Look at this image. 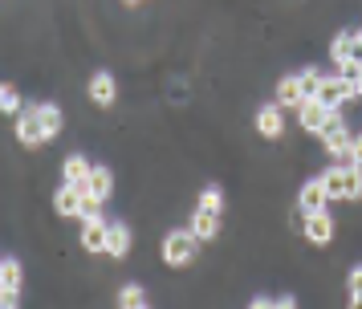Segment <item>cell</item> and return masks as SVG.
<instances>
[{
    "label": "cell",
    "instance_id": "cell-5",
    "mask_svg": "<svg viewBox=\"0 0 362 309\" xmlns=\"http://www.w3.org/2000/svg\"><path fill=\"white\" fill-rule=\"evenodd\" d=\"M86 94H90V102L98 106V110H110L115 106V98H118V81L110 69H98L94 78H90V86H86Z\"/></svg>",
    "mask_w": 362,
    "mask_h": 309
},
{
    "label": "cell",
    "instance_id": "cell-23",
    "mask_svg": "<svg viewBox=\"0 0 362 309\" xmlns=\"http://www.w3.org/2000/svg\"><path fill=\"white\" fill-rule=\"evenodd\" d=\"M322 183H326V192H329V204L342 199V163L326 167V171H322Z\"/></svg>",
    "mask_w": 362,
    "mask_h": 309
},
{
    "label": "cell",
    "instance_id": "cell-30",
    "mask_svg": "<svg viewBox=\"0 0 362 309\" xmlns=\"http://www.w3.org/2000/svg\"><path fill=\"white\" fill-rule=\"evenodd\" d=\"M346 309H362V293H350V305Z\"/></svg>",
    "mask_w": 362,
    "mask_h": 309
},
{
    "label": "cell",
    "instance_id": "cell-27",
    "mask_svg": "<svg viewBox=\"0 0 362 309\" xmlns=\"http://www.w3.org/2000/svg\"><path fill=\"white\" fill-rule=\"evenodd\" d=\"M346 285H350V293H362V264L350 269V281H346Z\"/></svg>",
    "mask_w": 362,
    "mask_h": 309
},
{
    "label": "cell",
    "instance_id": "cell-26",
    "mask_svg": "<svg viewBox=\"0 0 362 309\" xmlns=\"http://www.w3.org/2000/svg\"><path fill=\"white\" fill-rule=\"evenodd\" d=\"M342 163H354V167H362V134H354V143H350V155H346Z\"/></svg>",
    "mask_w": 362,
    "mask_h": 309
},
{
    "label": "cell",
    "instance_id": "cell-19",
    "mask_svg": "<svg viewBox=\"0 0 362 309\" xmlns=\"http://www.w3.org/2000/svg\"><path fill=\"white\" fill-rule=\"evenodd\" d=\"M21 281H25V269H21V260L4 257V260H0V289H21Z\"/></svg>",
    "mask_w": 362,
    "mask_h": 309
},
{
    "label": "cell",
    "instance_id": "cell-24",
    "mask_svg": "<svg viewBox=\"0 0 362 309\" xmlns=\"http://www.w3.org/2000/svg\"><path fill=\"white\" fill-rule=\"evenodd\" d=\"M297 78H301V90H305V98H313V94H317V86H322V78H326V69H317V65H305Z\"/></svg>",
    "mask_w": 362,
    "mask_h": 309
},
{
    "label": "cell",
    "instance_id": "cell-4",
    "mask_svg": "<svg viewBox=\"0 0 362 309\" xmlns=\"http://www.w3.org/2000/svg\"><path fill=\"white\" fill-rule=\"evenodd\" d=\"M17 143L37 151V146H45V127H41V110L37 106H25V114H17Z\"/></svg>",
    "mask_w": 362,
    "mask_h": 309
},
{
    "label": "cell",
    "instance_id": "cell-21",
    "mask_svg": "<svg viewBox=\"0 0 362 309\" xmlns=\"http://www.w3.org/2000/svg\"><path fill=\"white\" fill-rule=\"evenodd\" d=\"M0 110H4V114H25V102H21V94H17V86H13V81H4V86H0Z\"/></svg>",
    "mask_w": 362,
    "mask_h": 309
},
{
    "label": "cell",
    "instance_id": "cell-7",
    "mask_svg": "<svg viewBox=\"0 0 362 309\" xmlns=\"http://www.w3.org/2000/svg\"><path fill=\"white\" fill-rule=\"evenodd\" d=\"M257 134L269 139V143H277L281 134H285V110H281L277 102H269V106L257 110Z\"/></svg>",
    "mask_w": 362,
    "mask_h": 309
},
{
    "label": "cell",
    "instance_id": "cell-14",
    "mask_svg": "<svg viewBox=\"0 0 362 309\" xmlns=\"http://www.w3.org/2000/svg\"><path fill=\"white\" fill-rule=\"evenodd\" d=\"M90 175H94V163L86 159V155H66V163H62V179H66V183L86 187V183H90Z\"/></svg>",
    "mask_w": 362,
    "mask_h": 309
},
{
    "label": "cell",
    "instance_id": "cell-10",
    "mask_svg": "<svg viewBox=\"0 0 362 309\" xmlns=\"http://www.w3.org/2000/svg\"><path fill=\"white\" fill-rule=\"evenodd\" d=\"M326 118H329V110L317 102V98H305V102L297 106V127L310 130V134H317V130L326 127Z\"/></svg>",
    "mask_w": 362,
    "mask_h": 309
},
{
    "label": "cell",
    "instance_id": "cell-15",
    "mask_svg": "<svg viewBox=\"0 0 362 309\" xmlns=\"http://www.w3.org/2000/svg\"><path fill=\"white\" fill-rule=\"evenodd\" d=\"M86 192L106 204V199L115 195V175H110V167H94V175H90V183H86Z\"/></svg>",
    "mask_w": 362,
    "mask_h": 309
},
{
    "label": "cell",
    "instance_id": "cell-13",
    "mask_svg": "<svg viewBox=\"0 0 362 309\" xmlns=\"http://www.w3.org/2000/svg\"><path fill=\"white\" fill-rule=\"evenodd\" d=\"M187 228L199 236V244H208V240H216V236H220V216H216V211L196 208V211H192V220H187Z\"/></svg>",
    "mask_w": 362,
    "mask_h": 309
},
{
    "label": "cell",
    "instance_id": "cell-31",
    "mask_svg": "<svg viewBox=\"0 0 362 309\" xmlns=\"http://www.w3.org/2000/svg\"><path fill=\"white\" fill-rule=\"evenodd\" d=\"M277 309H297V301H293V297H281V301H277Z\"/></svg>",
    "mask_w": 362,
    "mask_h": 309
},
{
    "label": "cell",
    "instance_id": "cell-18",
    "mask_svg": "<svg viewBox=\"0 0 362 309\" xmlns=\"http://www.w3.org/2000/svg\"><path fill=\"white\" fill-rule=\"evenodd\" d=\"M346 57H354V33H334L329 37V62L338 65V62H346Z\"/></svg>",
    "mask_w": 362,
    "mask_h": 309
},
{
    "label": "cell",
    "instance_id": "cell-25",
    "mask_svg": "<svg viewBox=\"0 0 362 309\" xmlns=\"http://www.w3.org/2000/svg\"><path fill=\"white\" fill-rule=\"evenodd\" d=\"M0 309H21V289H0Z\"/></svg>",
    "mask_w": 362,
    "mask_h": 309
},
{
    "label": "cell",
    "instance_id": "cell-16",
    "mask_svg": "<svg viewBox=\"0 0 362 309\" xmlns=\"http://www.w3.org/2000/svg\"><path fill=\"white\" fill-rule=\"evenodd\" d=\"M37 110H41V127H45V139H57L62 127H66V118H62V106L57 102H37Z\"/></svg>",
    "mask_w": 362,
    "mask_h": 309
},
{
    "label": "cell",
    "instance_id": "cell-2",
    "mask_svg": "<svg viewBox=\"0 0 362 309\" xmlns=\"http://www.w3.org/2000/svg\"><path fill=\"white\" fill-rule=\"evenodd\" d=\"M78 244H82V252H90V257H98V252H106V244H110V220L106 216H86L82 220V232H78Z\"/></svg>",
    "mask_w": 362,
    "mask_h": 309
},
{
    "label": "cell",
    "instance_id": "cell-32",
    "mask_svg": "<svg viewBox=\"0 0 362 309\" xmlns=\"http://www.w3.org/2000/svg\"><path fill=\"white\" fill-rule=\"evenodd\" d=\"M122 4H139V0H122Z\"/></svg>",
    "mask_w": 362,
    "mask_h": 309
},
{
    "label": "cell",
    "instance_id": "cell-28",
    "mask_svg": "<svg viewBox=\"0 0 362 309\" xmlns=\"http://www.w3.org/2000/svg\"><path fill=\"white\" fill-rule=\"evenodd\" d=\"M248 309H277V301H269V297H257V301H252Z\"/></svg>",
    "mask_w": 362,
    "mask_h": 309
},
{
    "label": "cell",
    "instance_id": "cell-6",
    "mask_svg": "<svg viewBox=\"0 0 362 309\" xmlns=\"http://www.w3.org/2000/svg\"><path fill=\"white\" fill-rule=\"evenodd\" d=\"M273 102H277L281 110H297V106L305 102L301 78H297V74H285V78H277V86H273Z\"/></svg>",
    "mask_w": 362,
    "mask_h": 309
},
{
    "label": "cell",
    "instance_id": "cell-8",
    "mask_svg": "<svg viewBox=\"0 0 362 309\" xmlns=\"http://www.w3.org/2000/svg\"><path fill=\"white\" fill-rule=\"evenodd\" d=\"M53 211H57L62 220H69V216H82V187L62 179V187L53 192Z\"/></svg>",
    "mask_w": 362,
    "mask_h": 309
},
{
    "label": "cell",
    "instance_id": "cell-1",
    "mask_svg": "<svg viewBox=\"0 0 362 309\" xmlns=\"http://www.w3.org/2000/svg\"><path fill=\"white\" fill-rule=\"evenodd\" d=\"M163 264L167 269H183V264H192L196 260V252H199V236L192 232V228H171L163 236Z\"/></svg>",
    "mask_w": 362,
    "mask_h": 309
},
{
    "label": "cell",
    "instance_id": "cell-33",
    "mask_svg": "<svg viewBox=\"0 0 362 309\" xmlns=\"http://www.w3.org/2000/svg\"><path fill=\"white\" fill-rule=\"evenodd\" d=\"M139 309H151V305H139Z\"/></svg>",
    "mask_w": 362,
    "mask_h": 309
},
{
    "label": "cell",
    "instance_id": "cell-17",
    "mask_svg": "<svg viewBox=\"0 0 362 309\" xmlns=\"http://www.w3.org/2000/svg\"><path fill=\"white\" fill-rule=\"evenodd\" d=\"M342 199H350V204L362 199V167H354V163H342Z\"/></svg>",
    "mask_w": 362,
    "mask_h": 309
},
{
    "label": "cell",
    "instance_id": "cell-22",
    "mask_svg": "<svg viewBox=\"0 0 362 309\" xmlns=\"http://www.w3.org/2000/svg\"><path fill=\"white\" fill-rule=\"evenodd\" d=\"M139 305H147L143 285H122V289H118V309H139Z\"/></svg>",
    "mask_w": 362,
    "mask_h": 309
},
{
    "label": "cell",
    "instance_id": "cell-3",
    "mask_svg": "<svg viewBox=\"0 0 362 309\" xmlns=\"http://www.w3.org/2000/svg\"><path fill=\"white\" fill-rule=\"evenodd\" d=\"M334 216H329V208L322 211H310V216H301V236L313 244V248H326L329 240H334Z\"/></svg>",
    "mask_w": 362,
    "mask_h": 309
},
{
    "label": "cell",
    "instance_id": "cell-29",
    "mask_svg": "<svg viewBox=\"0 0 362 309\" xmlns=\"http://www.w3.org/2000/svg\"><path fill=\"white\" fill-rule=\"evenodd\" d=\"M354 57H362V29H354Z\"/></svg>",
    "mask_w": 362,
    "mask_h": 309
},
{
    "label": "cell",
    "instance_id": "cell-9",
    "mask_svg": "<svg viewBox=\"0 0 362 309\" xmlns=\"http://www.w3.org/2000/svg\"><path fill=\"white\" fill-rule=\"evenodd\" d=\"M297 208H301V216H310V211H322L329 208V192H326V183H322V175L310 179L301 192H297Z\"/></svg>",
    "mask_w": 362,
    "mask_h": 309
},
{
    "label": "cell",
    "instance_id": "cell-12",
    "mask_svg": "<svg viewBox=\"0 0 362 309\" xmlns=\"http://www.w3.org/2000/svg\"><path fill=\"white\" fill-rule=\"evenodd\" d=\"M131 224H122V220H110V244H106V252H110V260H127L131 257Z\"/></svg>",
    "mask_w": 362,
    "mask_h": 309
},
{
    "label": "cell",
    "instance_id": "cell-11",
    "mask_svg": "<svg viewBox=\"0 0 362 309\" xmlns=\"http://www.w3.org/2000/svg\"><path fill=\"white\" fill-rule=\"evenodd\" d=\"M313 98H317L326 110H342V106H346V90H342V78H338V69L322 78V86H317V94H313Z\"/></svg>",
    "mask_w": 362,
    "mask_h": 309
},
{
    "label": "cell",
    "instance_id": "cell-20",
    "mask_svg": "<svg viewBox=\"0 0 362 309\" xmlns=\"http://www.w3.org/2000/svg\"><path fill=\"white\" fill-rule=\"evenodd\" d=\"M196 208H204V211H216V216H220V211H224V192H220L216 183H208V187L199 192Z\"/></svg>",
    "mask_w": 362,
    "mask_h": 309
}]
</instances>
